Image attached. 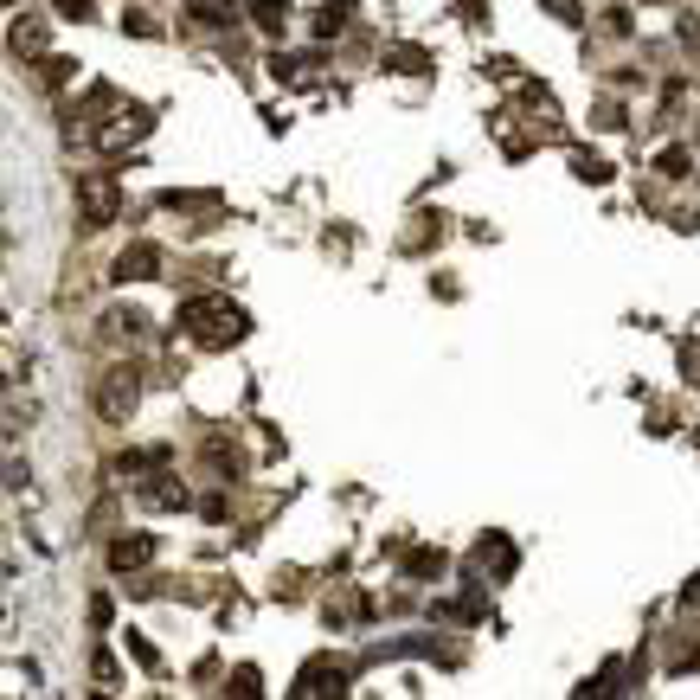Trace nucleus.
I'll return each mask as SVG.
<instances>
[{"label": "nucleus", "instance_id": "1", "mask_svg": "<svg viewBox=\"0 0 700 700\" xmlns=\"http://www.w3.org/2000/svg\"><path fill=\"white\" fill-rule=\"evenodd\" d=\"M187 334H200L206 347H225V341L245 334V315L232 302H187Z\"/></svg>", "mask_w": 700, "mask_h": 700}]
</instances>
